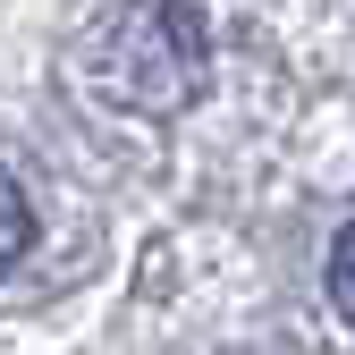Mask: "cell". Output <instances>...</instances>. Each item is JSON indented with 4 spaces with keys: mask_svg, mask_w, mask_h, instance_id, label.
I'll list each match as a JSON object with an SVG mask.
<instances>
[{
    "mask_svg": "<svg viewBox=\"0 0 355 355\" xmlns=\"http://www.w3.org/2000/svg\"><path fill=\"white\" fill-rule=\"evenodd\" d=\"M26 245H34V203H26V187L9 169H0V271H17L26 262Z\"/></svg>",
    "mask_w": 355,
    "mask_h": 355,
    "instance_id": "7a4b0ae2",
    "label": "cell"
},
{
    "mask_svg": "<svg viewBox=\"0 0 355 355\" xmlns=\"http://www.w3.org/2000/svg\"><path fill=\"white\" fill-rule=\"evenodd\" d=\"M203 68H211V34L187 0H136L102 34V85L127 110H153V119L187 110L203 94Z\"/></svg>",
    "mask_w": 355,
    "mask_h": 355,
    "instance_id": "6da1fadb",
    "label": "cell"
},
{
    "mask_svg": "<svg viewBox=\"0 0 355 355\" xmlns=\"http://www.w3.org/2000/svg\"><path fill=\"white\" fill-rule=\"evenodd\" d=\"M330 304H338V322H355V220L330 245Z\"/></svg>",
    "mask_w": 355,
    "mask_h": 355,
    "instance_id": "3957f363",
    "label": "cell"
}]
</instances>
